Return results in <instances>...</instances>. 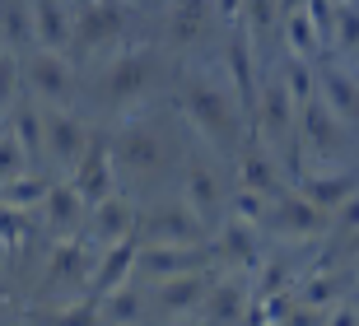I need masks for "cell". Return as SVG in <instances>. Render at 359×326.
<instances>
[{"label": "cell", "instance_id": "1", "mask_svg": "<svg viewBox=\"0 0 359 326\" xmlns=\"http://www.w3.org/2000/svg\"><path fill=\"white\" fill-rule=\"evenodd\" d=\"M187 112H191V121H196L215 144H224V149L233 144V112H229V103H224L219 89L191 84V89H187Z\"/></svg>", "mask_w": 359, "mask_h": 326}, {"label": "cell", "instance_id": "2", "mask_svg": "<svg viewBox=\"0 0 359 326\" xmlns=\"http://www.w3.org/2000/svg\"><path fill=\"white\" fill-rule=\"evenodd\" d=\"M266 224L276 229V233L308 238V233H318V229H327V210H318L308 196H285V201H276V205H271Z\"/></svg>", "mask_w": 359, "mask_h": 326}, {"label": "cell", "instance_id": "3", "mask_svg": "<svg viewBox=\"0 0 359 326\" xmlns=\"http://www.w3.org/2000/svg\"><path fill=\"white\" fill-rule=\"evenodd\" d=\"M75 191L84 196V205H98L112 196V149L107 144H89V154L75 172Z\"/></svg>", "mask_w": 359, "mask_h": 326}, {"label": "cell", "instance_id": "4", "mask_svg": "<svg viewBox=\"0 0 359 326\" xmlns=\"http://www.w3.org/2000/svg\"><path fill=\"white\" fill-rule=\"evenodd\" d=\"M201 266L196 247H173V243H159V247L140 252V271L145 275H191Z\"/></svg>", "mask_w": 359, "mask_h": 326}, {"label": "cell", "instance_id": "5", "mask_svg": "<svg viewBox=\"0 0 359 326\" xmlns=\"http://www.w3.org/2000/svg\"><path fill=\"white\" fill-rule=\"evenodd\" d=\"M47 149H52L61 163H75V158H80V149H89L84 126L75 117H66V112H52V117H47Z\"/></svg>", "mask_w": 359, "mask_h": 326}, {"label": "cell", "instance_id": "6", "mask_svg": "<svg viewBox=\"0 0 359 326\" xmlns=\"http://www.w3.org/2000/svg\"><path fill=\"white\" fill-rule=\"evenodd\" d=\"M131 266H135V238H121V243H112V252H107V261H103V271L93 275V299L117 294Z\"/></svg>", "mask_w": 359, "mask_h": 326}, {"label": "cell", "instance_id": "7", "mask_svg": "<svg viewBox=\"0 0 359 326\" xmlns=\"http://www.w3.org/2000/svg\"><path fill=\"white\" fill-rule=\"evenodd\" d=\"M149 233L159 243H173V247H196L201 229L187 210H159V215H149Z\"/></svg>", "mask_w": 359, "mask_h": 326}, {"label": "cell", "instance_id": "8", "mask_svg": "<svg viewBox=\"0 0 359 326\" xmlns=\"http://www.w3.org/2000/svg\"><path fill=\"white\" fill-rule=\"evenodd\" d=\"M322 103L332 107L336 117H359V84L341 70H322Z\"/></svg>", "mask_w": 359, "mask_h": 326}, {"label": "cell", "instance_id": "9", "mask_svg": "<svg viewBox=\"0 0 359 326\" xmlns=\"http://www.w3.org/2000/svg\"><path fill=\"white\" fill-rule=\"evenodd\" d=\"M299 117H304V135L318 144V149H336V144H341V130H336V112L322 103V98H308Z\"/></svg>", "mask_w": 359, "mask_h": 326}, {"label": "cell", "instance_id": "10", "mask_svg": "<svg viewBox=\"0 0 359 326\" xmlns=\"http://www.w3.org/2000/svg\"><path fill=\"white\" fill-rule=\"evenodd\" d=\"M355 191V177L350 172H336V177H304L299 182V196H308L318 210H336L341 201H350Z\"/></svg>", "mask_w": 359, "mask_h": 326}, {"label": "cell", "instance_id": "11", "mask_svg": "<svg viewBox=\"0 0 359 326\" xmlns=\"http://www.w3.org/2000/svg\"><path fill=\"white\" fill-rule=\"evenodd\" d=\"M243 186L248 191H257V196H266V201H280V172H276V163H271L262 149H252V154H243Z\"/></svg>", "mask_w": 359, "mask_h": 326}, {"label": "cell", "instance_id": "12", "mask_svg": "<svg viewBox=\"0 0 359 326\" xmlns=\"http://www.w3.org/2000/svg\"><path fill=\"white\" fill-rule=\"evenodd\" d=\"M131 224H135V215H131V205L126 201H98L93 205V229H98V238L103 243H121V238L131 233Z\"/></svg>", "mask_w": 359, "mask_h": 326}, {"label": "cell", "instance_id": "13", "mask_svg": "<svg viewBox=\"0 0 359 326\" xmlns=\"http://www.w3.org/2000/svg\"><path fill=\"white\" fill-rule=\"evenodd\" d=\"M33 24H38V42H47V47L70 42V19L61 10V0H33Z\"/></svg>", "mask_w": 359, "mask_h": 326}, {"label": "cell", "instance_id": "14", "mask_svg": "<svg viewBox=\"0 0 359 326\" xmlns=\"http://www.w3.org/2000/svg\"><path fill=\"white\" fill-rule=\"evenodd\" d=\"M117 33H121V5L117 0H93L84 24H80V38L84 42H107V38H117Z\"/></svg>", "mask_w": 359, "mask_h": 326}, {"label": "cell", "instance_id": "15", "mask_svg": "<svg viewBox=\"0 0 359 326\" xmlns=\"http://www.w3.org/2000/svg\"><path fill=\"white\" fill-rule=\"evenodd\" d=\"M290 121H294V98L285 89V79H280V84H271L262 93V126H266V135H285Z\"/></svg>", "mask_w": 359, "mask_h": 326}, {"label": "cell", "instance_id": "16", "mask_svg": "<svg viewBox=\"0 0 359 326\" xmlns=\"http://www.w3.org/2000/svg\"><path fill=\"white\" fill-rule=\"evenodd\" d=\"M205 275L201 271H191V275H177V280H168V285L159 289V303L168 308V313H187L196 299H205Z\"/></svg>", "mask_w": 359, "mask_h": 326}, {"label": "cell", "instance_id": "17", "mask_svg": "<svg viewBox=\"0 0 359 326\" xmlns=\"http://www.w3.org/2000/svg\"><path fill=\"white\" fill-rule=\"evenodd\" d=\"M28 70H33V89L38 93H47V98H66L70 93V70L61 56H38Z\"/></svg>", "mask_w": 359, "mask_h": 326}, {"label": "cell", "instance_id": "18", "mask_svg": "<svg viewBox=\"0 0 359 326\" xmlns=\"http://www.w3.org/2000/svg\"><path fill=\"white\" fill-rule=\"evenodd\" d=\"M112 158L126 163V168H154V163H159V140H154L149 130H131V135L112 149Z\"/></svg>", "mask_w": 359, "mask_h": 326}, {"label": "cell", "instance_id": "19", "mask_svg": "<svg viewBox=\"0 0 359 326\" xmlns=\"http://www.w3.org/2000/svg\"><path fill=\"white\" fill-rule=\"evenodd\" d=\"M42 205H47V215H52L56 229H75V224H80V215H84V196L75 191V182H70V186H52Z\"/></svg>", "mask_w": 359, "mask_h": 326}, {"label": "cell", "instance_id": "20", "mask_svg": "<svg viewBox=\"0 0 359 326\" xmlns=\"http://www.w3.org/2000/svg\"><path fill=\"white\" fill-rule=\"evenodd\" d=\"M0 33H5L10 47H24L28 38H38V24L24 10V0H0Z\"/></svg>", "mask_w": 359, "mask_h": 326}, {"label": "cell", "instance_id": "21", "mask_svg": "<svg viewBox=\"0 0 359 326\" xmlns=\"http://www.w3.org/2000/svg\"><path fill=\"white\" fill-rule=\"evenodd\" d=\"M243 308H248V299H243L238 285H219L210 294V303H205V317H210L215 326H233L243 317Z\"/></svg>", "mask_w": 359, "mask_h": 326}, {"label": "cell", "instance_id": "22", "mask_svg": "<svg viewBox=\"0 0 359 326\" xmlns=\"http://www.w3.org/2000/svg\"><path fill=\"white\" fill-rule=\"evenodd\" d=\"M47 191H52V186L38 182V177H10V182L0 186V205L28 210V205H42V201H47Z\"/></svg>", "mask_w": 359, "mask_h": 326}, {"label": "cell", "instance_id": "23", "mask_svg": "<svg viewBox=\"0 0 359 326\" xmlns=\"http://www.w3.org/2000/svg\"><path fill=\"white\" fill-rule=\"evenodd\" d=\"M145 56H126V61H117L112 65V75H107V93L112 98H131L140 84H145Z\"/></svg>", "mask_w": 359, "mask_h": 326}, {"label": "cell", "instance_id": "24", "mask_svg": "<svg viewBox=\"0 0 359 326\" xmlns=\"http://www.w3.org/2000/svg\"><path fill=\"white\" fill-rule=\"evenodd\" d=\"M219 252H224L229 261H248V266L257 261V243H252V233H248V224H243V219H229L224 224V233H219Z\"/></svg>", "mask_w": 359, "mask_h": 326}, {"label": "cell", "instance_id": "25", "mask_svg": "<svg viewBox=\"0 0 359 326\" xmlns=\"http://www.w3.org/2000/svg\"><path fill=\"white\" fill-rule=\"evenodd\" d=\"M205 24V0H177L173 5V38L177 42H191Z\"/></svg>", "mask_w": 359, "mask_h": 326}, {"label": "cell", "instance_id": "26", "mask_svg": "<svg viewBox=\"0 0 359 326\" xmlns=\"http://www.w3.org/2000/svg\"><path fill=\"white\" fill-rule=\"evenodd\" d=\"M285 28H290V47L299 56H313V52H318V24H313L304 10L285 14Z\"/></svg>", "mask_w": 359, "mask_h": 326}, {"label": "cell", "instance_id": "27", "mask_svg": "<svg viewBox=\"0 0 359 326\" xmlns=\"http://www.w3.org/2000/svg\"><path fill=\"white\" fill-rule=\"evenodd\" d=\"M14 135H19V144H24L28 154H38V149H47V121H38V112H14Z\"/></svg>", "mask_w": 359, "mask_h": 326}, {"label": "cell", "instance_id": "28", "mask_svg": "<svg viewBox=\"0 0 359 326\" xmlns=\"http://www.w3.org/2000/svg\"><path fill=\"white\" fill-rule=\"evenodd\" d=\"M187 191H191V205H196L201 215L219 205V182H215L205 168H191V172H187Z\"/></svg>", "mask_w": 359, "mask_h": 326}, {"label": "cell", "instance_id": "29", "mask_svg": "<svg viewBox=\"0 0 359 326\" xmlns=\"http://www.w3.org/2000/svg\"><path fill=\"white\" fill-rule=\"evenodd\" d=\"M28 322L33 326H93L98 313H93V303H75V308H66V313H33Z\"/></svg>", "mask_w": 359, "mask_h": 326}, {"label": "cell", "instance_id": "30", "mask_svg": "<svg viewBox=\"0 0 359 326\" xmlns=\"http://www.w3.org/2000/svg\"><path fill=\"white\" fill-rule=\"evenodd\" d=\"M285 89H290L294 103H308V98H313V70L304 65V56L285 65Z\"/></svg>", "mask_w": 359, "mask_h": 326}, {"label": "cell", "instance_id": "31", "mask_svg": "<svg viewBox=\"0 0 359 326\" xmlns=\"http://www.w3.org/2000/svg\"><path fill=\"white\" fill-rule=\"evenodd\" d=\"M341 47H359V5L346 0L341 10H336V33H332Z\"/></svg>", "mask_w": 359, "mask_h": 326}, {"label": "cell", "instance_id": "32", "mask_svg": "<svg viewBox=\"0 0 359 326\" xmlns=\"http://www.w3.org/2000/svg\"><path fill=\"white\" fill-rule=\"evenodd\" d=\"M70 275H84V252L75 247V243H66V247L52 257V275H47V280L56 285V280H70Z\"/></svg>", "mask_w": 359, "mask_h": 326}, {"label": "cell", "instance_id": "33", "mask_svg": "<svg viewBox=\"0 0 359 326\" xmlns=\"http://www.w3.org/2000/svg\"><path fill=\"white\" fill-rule=\"evenodd\" d=\"M107 317L117 326H131V322H140V299H135L131 289H121V294H112V303H107Z\"/></svg>", "mask_w": 359, "mask_h": 326}, {"label": "cell", "instance_id": "34", "mask_svg": "<svg viewBox=\"0 0 359 326\" xmlns=\"http://www.w3.org/2000/svg\"><path fill=\"white\" fill-rule=\"evenodd\" d=\"M233 210H238V219H252V224H266V215H271L266 196L248 191V186H243V191H238V201H233Z\"/></svg>", "mask_w": 359, "mask_h": 326}, {"label": "cell", "instance_id": "35", "mask_svg": "<svg viewBox=\"0 0 359 326\" xmlns=\"http://www.w3.org/2000/svg\"><path fill=\"white\" fill-rule=\"evenodd\" d=\"M24 144L19 140H0V182H10V177H19V168H24Z\"/></svg>", "mask_w": 359, "mask_h": 326}, {"label": "cell", "instance_id": "36", "mask_svg": "<svg viewBox=\"0 0 359 326\" xmlns=\"http://www.w3.org/2000/svg\"><path fill=\"white\" fill-rule=\"evenodd\" d=\"M243 10H248V24H252V33H266L271 19H276L280 0H243Z\"/></svg>", "mask_w": 359, "mask_h": 326}, {"label": "cell", "instance_id": "37", "mask_svg": "<svg viewBox=\"0 0 359 326\" xmlns=\"http://www.w3.org/2000/svg\"><path fill=\"white\" fill-rule=\"evenodd\" d=\"M308 19L318 24L322 38H332V33H336V5H332V0H308Z\"/></svg>", "mask_w": 359, "mask_h": 326}, {"label": "cell", "instance_id": "38", "mask_svg": "<svg viewBox=\"0 0 359 326\" xmlns=\"http://www.w3.org/2000/svg\"><path fill=\"white\" fill-rule=\"evenodd\" d=\"M229 65H233V75H238V89H243V98H252V70H248L243 42H229Z\"/></svg>", "mask_w": 359, "mask_h": 326}, {"label": "cell", "instance_id": "39", "mask_svg": "<svg viewBox=\"0 0 359 326\" xmlns=\"http://www.w3.org/2000/svg\"><path fill=\"white\" fill-rule=\"evenodd\" d=\"M14 89H19V65H14L10 52H0V107L14 98Z\"/></svg>", "mask_w": 359, "mask_h": 326}, {"label": "cell", "instance_id": "40", "mask_svg": "<svg viewBox=\"0 0 359 326\" xmlns=\"http://www.w3.org/2000/svg\"><path fill=\"white\" fill-rule=\"evenodd\" d=\"M332 299H336V280H313V285L304 289V303H308V308H327Z\"/></svg>", "mask_w": 359, "mask_h": 326}, {"label": "cell", "instance_id": "41", "mask_svg": "<svg viewBox=\"0 0 359 326\" xmlns=\"http://www.w3.org/2000/svg\"><path fill=\"white\" fill-rule=\"evenodd\" d=\"M280 326H327V322H322L318 308H308V303H304V308H290V313L280 317Z\"/></svg>", "mask_w": 359, "mask_h": 326}, {"label": "cell", "instance_id": "42", "mask_svg": "<svg viewBox=\"0 0 359 326\" xmlns=\"http://www.w3.org/2000/svg\"><path fill=\"white\" fill-rule=\"evenodd\" d=\"M19 224H28L24 215H10V210H0V238H5V243H14V238H19Z\"/></svg>", "mask_w": 359, "mask_h": 326}, {"label": "cell", "instance_id": "43", "mask_svg": "<svg viewBox=\"0 0 359 326\" xmlns=\"http://www.w3.org/2000/svg\"><path fill=\"white\" fill-rule=\"evenodd\" d=\"M327 326H359V317H355V313H336Z\"/></svg>", "mask_w": 359, "mask_h": 326}, {"label": "cell", "instance_id": "44", "mask_svg": "<svg viewBox=\"0 0 359 326\" xmlns=\"http://www.w3.org/2000/svg\"><path fill=\"white\" fill-rule=\"evenodd\" d=\"M243 10V0H219V14H238Z\"/></svg>", "mask_w": 359, "mask_h": 326}, {"label": "cell", "instance_id": "45", "mask_svg": "<svg viewBox=\"0 0 359 326\" xmlns=\"http://www.w3.org/2000/svg\"><path fill=\"white\" fill-rule=\"evenodd\" d=\"M299 5H304V0H280V10H285V14H294Z\"/></svg>", "mask_w": 359, "mask_h": 326}, {"label": "cell", "instance_id": "46", "mask_svg": "<svg viewBox=\"0 0 359 326\" xmlns=\"http://www.w3.org/2000/svg\"><path fill=\"white\" fill-rule=\"evenodd\" d=\"M355 252H359V233H355Z\"/></svg>", "mask_w": 359, "mask_h": 326}, {"label": "cell", "instance_id": "47", "mask_svg": "<svg viewBox=\"0 0 359 326\" xmlns=\"http://www.w3.org/2000/svg\"><path fill=\"white\" fill-rule=\"evenodd\" d=\"M336 5H346V0H336Z\"/></svg>", "mask_w": 359, "mask_h": 326}]
</instances>
